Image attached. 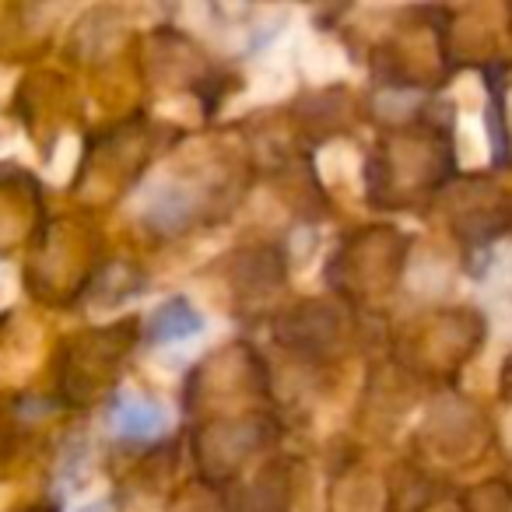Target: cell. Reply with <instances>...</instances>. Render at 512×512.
Returning a JSON list of instances; mask_svg holds the SVG:
<instances>
[{
  "instance_id": "obj_2",
  "label": "cell",
  "mask_w": 512,
  "mask_h": 512,
  "mask_svg": "<svg viewBox=\"0 0 512 512\" xmlns=\"http://www.w3.org/2000/svg\"><path fill=\"white\" fill-rule=\"evenodd\" d=\"M200 330V316L190 309L186 299H172L169 306H162L155 313V323H151V337L155 341H179V337Z\"/></svg>"
},
{
  "instance_id": "obj_1",
  "label": "cell",
  "mask_w": 512,
  "mask_h": 512,
  "mask_svg": "<svg viewBox=\"0 0 512 512\" xmlns=\"http://www.w3.org/2000/svg\"><path fill=\"white\" fill-rule=\"evenodd\" d=\"M116 432L127 439H151L162 432V411L148 400H127L116 411Z\"/></svg>"
}]
</instances>
